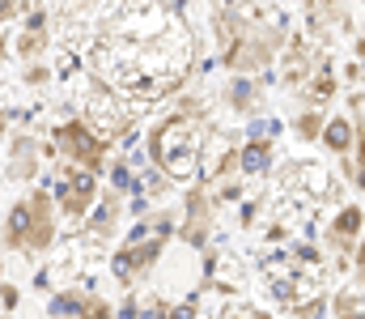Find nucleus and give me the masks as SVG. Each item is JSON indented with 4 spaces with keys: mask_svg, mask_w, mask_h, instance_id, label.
Returning <instances> with one entry per match:
<instances>
[{
    "mask_svg": "<svg viewBox=\"0 0 365 319\" xmlns=\"http://www.w3.org/2000/svg\"><path fill=\"white\" fill-rule=\"evenodd\" d=\"M56 221H60V209H56L51 192H47V188H34L30 196L13 201V209L4 213L0 243H4L9 251L43 255V251H51V243H56Z\"/></svg>",
    "mask_w": 365,
    "mask_h": 319,
    "instance_id": "1",
    "label": "nucleus"
},
{
    "mask_svg": "<svg viewBox=\"0 0 365 319\" xmlns=\"http://www.w3.org/2000/svg\"><path fill=\"white\" fill-rule=\"evenodd\" d=\"M200 145H204L200 123L191 115H182V111L170 115L162 128H153V136H149V153L170 179H187L200 166Z\"/></svg>",
    "mask_w": 365,
    "mask_h": 319,
    "instance_id": "2",
    "label": "nucleus"
},
{
    "mask_svg": "<svg viewBox=\"0 0 365 319\" xmlns=\"http://www.w3.org/2000/svg\"><path fill=\"white\" fill-rule=\"evenodd\" d=\"M106 149H110V141L93 128L90 119H64V123L51 128V141H47L43 153L60 158L64 166H81V171L98 175L106 166Z\"/></svg>",
    "mask_w": 365,
    "mask_h": 319,
    "instance_id": "3",
    "label": "nucleus"
},
{
    "mask_svg": "<svg viewBox=\"0 0 365 319\" xmlns=\"http://www.w3.org/2000/svg\"><path fill=\"white\" fill-rule=\"evenodd\" d=\"M47 192H51V201H56L60 217H68V221H86L90 209H93V201H98V175L81 171V166H64V171L47 183Z\"/></svg>",
    "mask_w": 365,
    "mask_h": 319,
    "instance_id": "4",
    "label": "nucleus"
},
{
    "mask_svg": "<svg viewBox=\"0 0 365 319\" xmlns=\"http://www.w3.org/2000/svg\"><path fill=\"white\" fill-rule=\"evenodd\" d=\"M162 238L166 234H145V238H123V251H115L110 268L119 281H136L140 273H149L162 255Z\"/></svg>",
    "mask_w": 365,
    "mask_h": 319,
    "instance_id": "5",
    "label": "nucleus"
},
{
    "mask_svg": "<svg viewBox=\"0 0 365 319\" xmlns=\"http://www.w3.org/2000/svg\"><path fill=\"white\" fill-rule=\"evenodd\" d=\"M47 311H51V319H115L102 298L81 294V290H60V294H51Z\"/></svg>",
    "mask_w": 365,
    "mask_h": 319,
    "instance_id": "6",
    "label": "nucleus"
},
{
    "mask_svg": "<svg viewBox=\"0 0 365 319\" xmlns=\"http://www.w3.org/2000/svg\"><path fill=\"white\" fill-rule=\"evenodd\" d=\"M38 166H43V145H38L30 132H17L13 145H9V166H4L0 175H9V179L21 183V179H34Z\"/></svg>",
    "mask_w": 365,
    "mask_h": 319,
    "instance_id": "7",
    "label": "nucleus"
},
{
    "mask_svg": "<svg viewBox=\"0 0 365 319\" xmlns=\"http://www.w3.org/2000/svg\"><path fill=\"white\" fill-rule=\"evenodd\" d=\"M272 132H276V123H255L251 128V145L242 149V171L247 175H264L268 166H272Z\"/></svg>",
    "mask_w": 365,
    "mask_h": 319,
    "instance_id": "8",
    "label": "nucleus"
},
{
    "mask_svg": "<svg viewBox=\"0 0 365 319\" xmlns=\"http://www.w3.org/2000/svg\"><path fill=\"white\" fill-rule=\"evenodd\" d=\"M115 213H119V192H106L102 201H98V209H90V230L93 234H110V226H115Z\"/></svg>",
    "mask_w": 365,
    "mask_h": 319,
    "instance_id": "9",
    "label": "nucleus"
},
{
    "mask_svg": "<svg viewBox=\"0 0 365 319\" xmlns=\"http://www.w3.org/2000/svg\"><path fill=\"white\" fill-rule=\"evenodd\" d=\"M47 30H26L21 26V39H17V56H26V60H34V56H43L47 51Z\"/></svg>",
    "mask_w": 365,
    "mask_h": 319,
    "instance_id": "10",
    "label": "nucleus"
},
{
    "mask_svg": "<svg viewBox=\"0 0 365 319\" xmlns=\"http://www.w3.org/2000/svg\"><path fill=\"white\" fill-rule=\"evenodd\" d=\"M323 141H327L331 149H349V145H353V128H349L344 119H331V123L323 128Z\"/></svg>",
    "mask_w": 365,
    "mask_h": 319,
    "instance_id": "11",
    "label": "nucleus"
},
{
    "mask_svg": "<svg viewBox=\"0 0 365 319\" xmlns=\"http://www.w3.org/2000/svg\"><path fill=\"white\" fill-rule=\"evenodd\" d=\"M170 311H162V303H149V307H140V303H123V311L119 319H166Z\"/></svg>",
    "mask_w": 365,
    "mask_h": 319,
    "instance_id": "12",
    "label": "nucleus"
},
{
    "mask_svg": "<svg viewBox=\"0 0 365 319\" xmlns=\"http://www.w3.org/2000/svg\"><path fill=\"white\" fill-rule=\"evenodd\" d=\"M357 226H361V209H344L336 217V238H349V234H357Z\"/></svg>",
    "mask_w": 365,
    "mask_h": 319,
    "instance_id": "13",
    "label": "nucleus"
},
{
    "mask_svg": "<svg viewBox=\"0 0 365 319\" xmlns=\"http://www.w3.org/2000/svg\"><path fill=\"white\" fill-rule=\"evenodd\" d=\"M230 98H234V106H251V98H255V86L238 77V81L230 86Z\"/></svg>",
    "mask_w": 365,
    "mask_h": 319,
    "instance_id": "14",
    "label": "nucleus"
},
{
    "mask_svg": "<svg viewBox=\"0 0 365 319\" xmlns=\"http://www.w3.org/2000/svg\"><path fill=\"white\" fill-rule=\"evenodd\" d=\"M17 17H21V4L17 0H0V26L4 21H17Z\"/></svg>",
    "mask_w": 365,
    "mask_h": 319,
    "instance_id": "15",
    "label": "nucleus"
},
{
    "mask_svg": "<svg viewBox=\"0 0 365 319\" xmlns=\"http://www.w3.org/2000/svg\"><path fill=\"white\" fill-rule=\"evenodd\" d=\"M26 81H30V86H43V81H47V69H43V64H34V69L26 73Z\"/></svg>",
    "mask_w": 365,
    "mask_h": 319,
    "instance_id": "16",
    "label": "nucleus"
},
{
    "mask_svg": "<svg viewBox=\"0 0 365 319\" xmlns=\"http://www.w3.org/2000/svg\"><path fill=\"white\" fill-rule=\"evenodd\" d=\"M357 183L365 188V123H361V166H357Z\"/></svg>",
    "mask_w": 365,
    "mask_h": 319,
    "instance_id": "17",
    "label": "nucleus"
},
{
    "mask_svg": "<svg viewBox=\"0 0 365 319\" xmlns=\"http://www.w3.org/2000/svg\"><path fill=\"white\" fill-rule=\"evenodd\" d=\"M297 128H302V132H319V119H314V115H306V119H302Z\"/></svg>",
    "mask_w": 365,
    "mask_h": 319,
    "instance_id": "18",
    "label": "nucleus"
},
{
    "mask_svg": "<svg viewBox=\"0 0 365 319\" xmlns=\"http://www.w3.org/2000/svg\"><path fill=\"white\" fill-rule=\"evenodd\" d=\"M17 4H21V17H26V13H30V9H38L43 0H17Z\"/></svg>",
    "mask_w": 365,
    "mask_h": 319,
    "instance_id": "19",
    "label": "nucleus"
},
{
    "mask_svg": "<svg viewBox=\"0 0 365 319\" xmlns=\"http://www.w3.org/2000/svg\"><path fill=\"white\" fill-rule=\"evenodd\" d=\"M4 56H9V34L0 30V60H4Z\"/></svg>",
    "mask_w": 365,
    "mask_h": 319,
    "instance_id": "20",
    "label": "nucleus"
},
{
    "mask_svg": "<svg viewBox=\"0 0 365 319\" xmlns=\"http://www.w3.org/2000/svg\"><path fill=\"white\" fill-rule=\"evenodd\" d=\"M0 273H4V243H0Z\"/></svg>",
    "mask_w": 365,
    "mask_h": 319,
    "instance_id": "21",
    "label": "nucleus"
},
{
    "mask_svg": "<svg viewBox=\"0 0 365 319\" xmlns=\"http://www.w3.org/2000/svg\"><path fill=\"white\" fill-rule=\"evenodd\" d=\"M357 51H361V60H365V39H361V47H357Z\"/></svg>",
    "mask_w": 365,
    "mask_h": 319,
    "instance_id": "22",
    "label": "nucleus"
},
{
    "mask_svg": "<svg viewBox=\"0 0 365 319\" xmlns=\"http://www.w3.org/2000/svg\"><path fill=\"white\" fill-rule=\"evenodd\" d=\"M77 4H90V0H77Z\"/></svg>",
    "mask_w": 365,
    "mask_h": 319,
    "instance_id": "23",
    "label": "nucleus"
}]
</instances>
